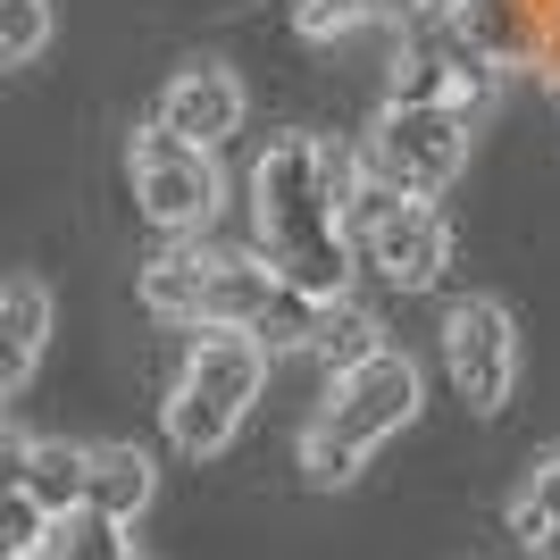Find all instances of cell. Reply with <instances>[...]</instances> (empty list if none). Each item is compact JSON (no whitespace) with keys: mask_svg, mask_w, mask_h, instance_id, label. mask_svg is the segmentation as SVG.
Segmentation results:
<instances>
[{"mask_svg":"<svg viewBox=\"0 0 560 560\" xmlns=\"http://www.w3.org/2000/svg\"><path fill=\"white\" fill-rule=\"evenodd\" d=\"M343 192L351 151L327 135H268V151L252 160V259L310 302L351 293Z\"/></svg>","mask_w":560,"mask_h":560,"instance_id":"cell-1","label":"cell"},{"mask_svg":"<svg viewBox=\"0 0 560 560\" xmlns=\"http://www.w3.org/2000/svg\"><path fill=\"white\" fill-rule=\"evenodd\" d=\"M410 419H419V369L385 343V351H369L360 369H343L327 385V410H318L310 435H302V477L310 486H351V477L369 468V452L385 444V435H401Z\"/></svg>","mask_w":560,"mask_h":560,"instance_id":"cell-2","label":"cell"},{"mask_svg":"<svg viewBox=\"0 0 560 560\" xmlns=\"http://www.w3.org/2000/svg\"><path fill=\"white\" fill-rule=\"evenodd\" d=\"M343 243H351V268H376V284H394V293H427V284H444V268H452L444 210L394 192L360 160H351V192H343Z\"/></svg>","mask_w":560,"mask_h":560,"instance_id":"cell-3","label":"cell"},{"mask_svg":"<svg viewBox=\"0 0 560 560\" xmlns=\"http://www.w3.org/2000/svg\"><path fill=\"white\" fill-rule=\"evenodd\" d=\"M259 385H268V351H259L252 335H234V327H210L185 351V376H176V394H167V435H176V452H185V460H218V452L243 435Z\"/></svg>","mask_w":560,"mask_h":560,"instance_id":"cell-4","label":"cell"},{"mask_svg":"<svg viewBox=\"0 0 560 560\" xmlns=\"http://www.w3.org/2000/svg\"><path fill=\"white\" fill-rule=\"evenodd\" d=\"M268 293H277V277L259 268L252 252H210L201 234H185V243H167V252L142 259V310H160V318H176V327H252L259 310H268Z\"/></svg>","mask_w":560,"mask_h":560,"instance_id":"cell-5","label":"cell"},{"mask_svg":"<svg viewBox=\"0 0 560 560\" xmlns=\"http://www.w3.org/2000/svg\"><path fill=\"white\" fill-rule=\"evenodd\" d=\"M360 167L385 176L394 192H410V201H435V192L468 167V117L444 109V101H385Z\"/></svg>","mask_w":560,"mask_h":560,"instance_id":"cell-6","label":"cell"},{"mask_svg":"<svg viewBox=\"0 0 560 560\" xmlns=\"http://www.w3.org/2000/svg\"><path fill=\"white\" fill-rule=\"evenodd\" d=\"M126 167H135V210L167 234V243H185V234H210L218 201H226V176H218V151H192V142L160 135V126H142L126 142Z\"/></svg>","mask_w":560,"mask_h":560,"instance_id":"cell-7","label":"cell"},{"mask_svg":"<svg viewBox=\"0 0 560 560\" xmlns=\"http://www.w3.org/2000/svg\"><path fill=\"white\" fill-rule=\"evenodd\" d=\"M444 376H452V394H460L477 419H493V410L511 401V385H518L511 310L486 302V293H460V302L444 310Z\"/></svg>","mask_w":560,"mask_h":560,"instance_id":"cell-8","label":"cell"},{"mask_svg":"<svg viewBox=\"0 0 560 560\" xmlns=\"http://www.w3.org/2000/svg\"><path fill=\"white\" fill-rule=\"evenodd\" d=\"M243 75L234 68H218V59H192V68H176L167 75V93H160V135H176V142H192V151H226L234 135H243Z\"/></svg>","mask_w":560,"mask_h":560,"instance_id":"cell-9","label":"cell"},{"mask_svg":"<svg viewBox=\"0 0 560 560\" xmlns=\"http://www.w3.org/2000/svg\"><path fill=\"white\" fill-rule=\"evenodd\" d=\"M452 43L486 50L493 68H544V9L536 0H444Z\"/></svg>","mask_w":560,"mask_h":560,"instance_id":"cell-10","label":"cell"},{"mask_svg":"<svg viewBox=\"0 0 560 560\" xmlns=\"http://www.w3.org/2000/svg\"><path fill=\"white\" fill-rule=\"evenodd\" d=\"M151 452L142 444H84V511L117 518V527H135L151 511Z\"/></svg>","mask_w":560,"mask_h":560,"instance_id":"cell-11","label":"cell"},{"mask_svg":"<svg viewBox=\"0 0 560 560\" xmlns=\"http://www.w3.org/2000/svg\"><path fill=\"white\" fill-rule=\"evenodd\" d=\"M302 351H310V360H318L327 376H343V369H360L369 351H385V327H376V310H369V302L335 293V302H318V310H310Z\"/></svg>","mask_w":560,"mask_h":560,"instance_id":"cell-12","label":"cell"},{"mask_svg":"<svg viewBox=\"0 0 560 560\" xmlns=\"http://www.w3.org/2000/svg\"><path fill=\"white\" fill-rule=\"evenodd\" d=\"M34 502H43L50 518L75 511L84 502V444H68V435H43V444H25V477H18Z\"/></svg>","mask_w":560,"mask_h":560,"instance_id":"cell-13","label":"cell"},{"mask_svg":"<svg viewBox=\"0 0 560 560\" xmlns=\"http://www.w3.org/2000/svg\"><path fill=\"white\" fill-rule=\"evenodd\" d=\"M493 93H502V68H493L486 50H468V43H452V34H444V50H435V101L460 109V117H477Z\"/></svg>","mask_w":560,"mask_h":560,"instance_id":"cell-14","label":"cell"},{"mask_svg":"<svg viewBox=\"0 0 560 560\" xmlns=\"http://www.w3.org/2000/svg\"><path fill=\"white\" fill-rule=\"evenodd\" d=\"M126 552V527L117 518H101V511H59L50 518V536H43V560H117Z\"/></svg>","mask_w":560,"mask_h":560,"instance_id":"cell-15","label":"cell"},{"mask_svg":"<svg viewBox=\"0 0 560 560\" xmlns=\"http://www.w3.org/2000/svg\"><path fill=\"white\" fill-rule=\"evenodd\" d=\"M0 335L43 360V343H50V293L34 277H9V284H0Z\"/></svg>","mask_w":560,"mask_h":560,"instance_id":"cell-16","label":"cell"},{"mask_svg":"<svg viewBox=\"0 0 560 560\" xmlns=\"http://www.w3.org/2000/svg\"><path fill=\"white\" fill-rule=\"evenodd\" d=\"M310 310H318V302H310V293H293V284H277V293H268V310H259V318H252V327H243V335H252V343L268 351V360H277V351H302V335H310Z\"/></svg>","mask_w":560,"mask_h":560,"instance_id":"cell-17","label":"cell"},{"mask_svg":"<svg viewBox=\"0 0 560 560\" xmlns=\"http://www.w3.org/2000/svg\"><path fill=\"white\" fill-rule=\"evenodd\" d=\"M544 527H560V452H544V460L527 468V486H518V502H511V536L518 544L544 536Z\"/></svg>","mask_w":560,"mask_h":560,"instance_id":"cell-18","label":"cell"},{"mask_svg":"<svg viewBox=\"0 0 560 560\" xmlns=\"http://www.w3.org/2000/svg\"><path fill=\"white\" fill-rule=\"evenodd\" d=\"M43 43H50V0H0V68L43 59Z\"/></svg>","mask_w":560,"mask_h":560,"instance_id":"cell-19","label":"cell"},{"mask_svg":"<svg viewBox=\"0 0 560 560\" xmlns=\"http://www.w3.org/2000/svg\"><path fill=\"white\" fill-rule=\"evenodd\" d=\"M43 536H50V511H43L25 486H9V493H0V560L43 552Z\"/></svg>","mask_w":560,"mask_h":560,"instance_id":"cell-20","label":"cell"},{"mask_svg":"<svg viewBox=\"0 0 560 560\" xmlns=\"http://www.w3.org/2000/svg\"><path fill=\"white\" fill-rule=\"evenodd\" d=\"M284 9H293V34H302V43H343L351 25H369L360 0H284Z\"/></svg>","mask_w":560,"mask_h":560,"instance_id":"cell-21","label":"cell"},{"mask_svg":"<svg viewBox=\"0 0 560 560\" xmlns=\"http://www.w3.org/2000/svg\"><path fill=\"white\" fill-rule=\"evenodd\" d=\"M394 101H435V50H410L394 68Z\"/></svg>","mask_w":560,"mask_h":560,"instance_id":"cell-22","label":"cell"},{"mask_svg":"<svg viewBox=\"0 0 560 560\" xmlns=\"http://www.w3.org/2000/svg\"><path fill=\"white\" fill-rule=\"evenodd\" d=\"M25 376H34V351H18V343H9V335H0V401L18 394Z\"/></svg>","mask_w":560,"mask_h":560,"instance_id":"cell-23","label":"cell"},{"mask_svg":"<svg viewBox=\"0 0 560 560\" xmlns=\"http://www.w3.org/2000/svg\"><path fill=\"white\" fill-rule=\"evenodd\" d=\"M435 0H360V18H385V25H401V18H427Z\"/></svg>","mask_w":560,"mask_h":560,"instance_id":"cell-24","label":"cell"},{"mask_svg":"<svg viewBox=\"0 0 560 560\" xmlns=\"http://www.w3.org/2000/svg\"><path fill=\"white\" fill-rule=\"evenodd\" d=\"M25 444H34V435H0V493L25 477Z\"/></svg>","mask_w":560,"mask_h":560,"instance_id":"cell-25","label":"cell"},{"mask_svg":"<svg viewBox=\"0 0 560 560\" xmlns=\"http://www.w3.org/2000/svg\"><path fill=\"white\" fill-rule=\"evenodd\" d=\"M527 560H560V527H544V536H527Z\"/></svg>","mask_w":560,"mask_h":560,"instance_id":"cell-26","label":"cell"},{"mask_svg":"<svg viewBox=\"0 0 560 560\" xmlns=\"http://www.w3.org/2000/svg\"><path fill=\"white\" fill-rule=\"evenodd\" d=\"M117 560H142V552H135V544H126V552H117Z\"/></svg>","mask_w":560,"mask_h":560,"instance_id":"cell-27","label":"cell"},{"mask_svg":"<svg viewBox=\"0 0 560 560\" xmlns=\"http://www.w3.org/2000/svg\"><path fill=\"white\" fill-rule=\"evenodd\" d=\"M25 560H43V552H25Z\"/></svg>","mask_w":560,"mask_h":560,"instance_id":"cell-28","label":"cell"}]
</instances>
